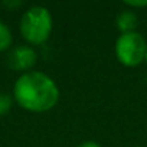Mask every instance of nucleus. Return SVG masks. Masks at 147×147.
I'll return each instance as SVG.
<instances>
[{
    "label": "nucleus",
    "instance_id": "obj_5",
    "mask_svg": "<svg viewBox=\"0 0 147 147\" xmlns=\"http://www.w3.org/2000/svg\"><path fill=\"white\" fill-rule=\"evenodd\" d=\"M138 25V18L134 13V10L127 9L123 10L117 15L115 18V26L120 30V33H130V32H136V28Z\"/></svg>",
    "mask_w": 147,
    "mask_h": 147
},
{
    "label": "nucleus",
    "instance_id": "obj_11",
    "mask_svg": "<svg viewBox=\"0 0 147 147\" xmlns=\"http://www.w3.org/2000/svg\"><path fill=\"white\" fill-rule=\"evenodd\" d=\"M144 62L147 63V48H146V56H144Z\"/></svg>",
    "mask_w": 147,
    "mask_h": 147
},
{
    "label": "nucleus",
    "instance_id": "obj_4",
    "mask_svg": "<svg viewBox=\"0 0 147 147\" xmlns=\"http://www.w3.org/2000/svg\"><path fill=\"white\" fill-rule=\"evenodd\" d=\"M38 62V53L30 45H16L9 51L7 65L18 72H29Z\"/></svg>",
    "mask_w": 147,
    "mask_h": 147
},
{
    "label": "nucleus",
    "instance_id": "obj_7",
    "mask_svg": "<svg viewBox=\"0 0 147 147\" xmlns=\"http://www.w3.org/2000/svg\"><path fill=\"white\" fill-rule=\"evenodd\" d=\"M13 95H9L6 92L0 91V117H5L13 107Z\"/></svg>",
    "mask_w": 147,
    "mask_h": 147
},
{
    "label": "nucleus",
    "instance_id": "obj_12",
    "mask_svg": "<svg viewBox=\"0 0 147 147\" xmlns=\"http://www.w3.org/2000/svg\"><path fill=\"white\" fill-rule=\"evenodd\" d=\"M134 147H143V146H134Z\"/></svg>",
    "mask_w": 147,
    "mask_h": 147
},
{
    "label": "nucleus",
    "instance_id": "obj_6",
    "mask_svg": "<svg viewBox=\"0 0 147 147\" xmlns=\"http://www.w3.org/2000/svg\"><path fill=\"white\" fill-rule=\"evenodd\" d=\"M12 43H13V35L10 28L0 20V53L10 51L12 49Z\"/></svg>",
    "mask_w": 147,
    "mask_h": 147
},
{
    "label": "nucleus",
    "instance_id": "obj_13",
    "mask_svg": "<svg viewBox=\"0 0 147 147\" xmlns=\"http://www.w3.org/2000/svg\"><path fill=\"white\" fill-rule=\"evenodd\" d=\"M0 9H2V3H0Z\"/></svg>",
    "mask_w": 147,
    "mask_h": 147
},
{
    "label": "nucleus",
    "instance_id": "obj_9",
    "mask_svg": "<svg viewBox=\"0 0 147 147\" xmlns=\"http://www.w3.org/2000/svg\"><path fill=\"white\" fill-rule=\"evenodd\" d=\"M23 3L20 2V0H5V2L2 3V7H6L9 10H13V9H18L20 7Z\"/></svg>",
    "mask_w": 147,
    "mask_h": 147
},
{
    "label": "nucleus",
    "instance_id": "obj_2",
    "mask_svg": "<svg viewBox=\"0 0 147 147\" xmlns=\"http://www.w3.org/2000/svg\"><path fill=\"white\" fill-rule=\"evenodd\" d=\"M19 30L22 38L32 46L43 45L52 35L53 18L48 7L32 6L20 18Z\"/></svg>",
    "mask_w": 147,
    "mask_h": 147
},
{
    "label": "nucleus",
    "instance_id": "obj_1",
    "mask_svg": "<svg viewBox=\"0 0 147 147\" xmlns=\"http://www.w3.org/2000/svg\"><path fill=\"white\" fill-rule=\"evenodd\" d=\"M15 102L30 113L51 111L59 101V88L53 78L40 71L20 74L13 85Z\"/></svg>",
    "mask_w": 147,
    "mask_h": 147
},
{
    "label": "nucleus",
    "instance_id": "obj_10",
    "mask_svg": "<svg viewBox=\"0 0 147 147\" xmlns=\"http://www.w3.org/2000/svg\"><path fill=\"white\" fill-rule=\"evenodd\" d=\"M77 147H101V144H98L97 141H92V140H87V141H82L81 144H78Z\"/></svg>",
    "mask_w": 147,
    "mask_h": 147
},
{
    "label": "nucleus",
    "instance_id": "obj_3",
    "mask_svg": "<svg viewBox=\"0 0 147 147\" xmlns=\"http://www.w3.org/2000/svg\"><path fill=\"white\" fill-rule=\"evenodd\" d=\"M146 48H147L146 39L143 38L141 33L136 30V32L120 35L115 40L114 52L121 65L133 68L140 65L144 61Z\"/></svg>",
    "mask_w": 147,
    "mask_h": 147
},
{
    "label": "nucleus",
    "instance_id": "obj_8",
    "mask_svg": "<svg viewBox=\"0 0 147 147\" xmlns=\"http://www.w3.org/2000/svg\"><path fill=\"white\" fill-rule=\"evenodd\" d=\"M124 5L131 9H140L147 7V0H127V2H124Z\"/></svg>",
    "mask_w": 147,
    "mask_h": 147
}]
</instances>
